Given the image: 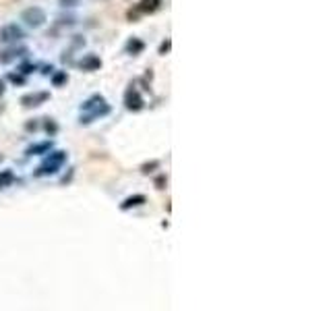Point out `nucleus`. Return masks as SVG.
I'll use <instances>...</instances> for the list:
<instances>
[{"label": "nucleus", "mask_w": 331, "mask_h": 311, "mask_svg": "<svg viewBox=\"0 0 331 311\" xmlns=\"http://www.w3.org/2000/svg\"><path fill=\"white\" fill-rule=\"evenodd\" d=\"M112 112V108L106 102V98L102 94H91L85 102L81 104V116H79V123L81 125H91L93 120L104 118Z\"/></svg>", "instance_id": "nucleus-1"}, {"label": "nucleus", "mask_w": 331, "mask_h": 311, "mask_svg": "<svg viewBox=\"0 0 331 311\" xmlns=\"http://www.w3.org/2000/svg\"><path fill=\"white\" fill-rule=\"evenodd\" d=\"M66 160H68V154L64 152V149H50V152L44 156V162L39 164L35 168V176H52L56 174L60 168H62L66 164Z\"/></svg>", "instance_id": "nucleus-2"}, {"label": "nucleus", "mask_w": 331, "mask_h": 311, "mask_svg": "<svg viewBox=\"0 0 331 311\" xmlns=\"http://www.w3.org/2000/svg\"><path fill=\"white\" fill-rule=\"evenodd\" d=\"M21 21L27 27H31V29H39L42 25H46L48 15H46V11L42 6H29L21 13Z\"/></svg>", "instance_id": "nucleus-3"}, {"label": "nucleus", "mask_w": 331, "mask_h": 311, "mask_svg": "<svg viewBox=\"0 0 331 311\" xmlns=\"http://www.w3.org/2000/svg\"><path fill=\"white\" fill-rule=\"evenodd\" d=\"M124 108L128 112H141L145 108V98L139 92V87L135 83H130L124 92Z\"/></svg>", "instance_id": "nucleus-4"}, {"label": "nucleus", "mask_w": 331, "mask_h": 311, "mask_svg": "<svg viewBox=\"0 0 331 311\" xmlns=\"http://www.w3.org/2000/svg\"><path fill=\"white\" fill-rule=\"evenodd\" d=\"M25 37V32L17 23H6L0 27V44H17Z\"/></svg>", "instance_id": "nucleus-5"}, {"label": "nucleus", "mask_w": 331, "mask_h": 311, "mask_svg": "<svg viewBox=\"0 0 331 311\" xmlns=\"http://www.w3.org/2000/svg\"><path fill=\"white\" fill-rule=\"evenodd\" d=\"M50 100V92H29L25 96H21V106L23 108H37L46 104Z\"/></svg>", "instance_id": "nucleus-6"}, {"label": "nucleus", "mask_w": 331, "mask_h": 311, "mask_svg": "<svg viewBox=\"0 0 331 311\" xmlns=\"http://www.w3.org/2000/svg\"><path fill=\"white\" fill-rule=\"evenodd\" d=\"M81 71H85V73H95V71H99L102 69V58H99L97 54H85L83 58H79L77 63H75Z\"/></svg>", "instance_id": "nucleus-7"}, {"label": "nucleus", "mask_w": 331, "mask_h": 311, "mask_svg": "<svg viewBox=\"0 0 331 311\" xmlns=\"http://www.w3.org/2000/svg\"><path fill=\"white\" fill-rule=\"evenodd\" d=\"M29 52L27 48H23V46H13V48H6V50H2L0 52V63H13V60H17V58H21V56H25Z\"/></svg>", "instance_id": "nucleus-8"}, {"label": "nucleus", "mask_w": 331, "mask_h": 311, "mask_svg": "<svg viewBox=\"0 0 331 311\" xmlns=\"http://www.w3.org/2000/svg\"><path fill=\"white\" fill-rule=\"evenodd\" d=\"M124 52L130 54V56H139V54H143L145 52V42L141 37H128L126 39V44H124Z\"/></svg>", "instance_id": "nucleus-9"}, {"label": "nucleus", "mask_w": 331, "mask_h": 311, "mask_svg": "<svg viewBox=\"0 0 331 311\" xmlns=\"http://www.w3.org/2000/svg\"><path fill=\"white\" fill-rule=\"evenodd\" d=\"M147 204V197L143 195V193H135V195H130V197H126L122 204H120V209L122 212H128V209H133V207H141V206H145Z\"/></svg>", "instance_id": "nucleus-10"}, {"label": "nucleus", "mask_w": 331, "mask_h": 311, "mask_svg": "<svg viewBox=\"0 0 331 311\" xmlns=\"http://www.w3.org/2000/svg\"><path fill=\"white\" fill-rule=\"evenodd\" d=\"M52 147H54V143L50 141V139H46V141H37V143H33V145H29V147L25 149V154H27V156H46Z\"/></svg>", "instance_id": "nucleus-11"}, {"label": "nucleus", "mask_w": 331, "mask_h": 311, "mask_svg": "<svg viewBox=\"0 0 331 311\" xmlns=\"http://www.w3.org/2000/svg\"><path fill=\"white\" fill-rule=\"evenodd\" d=\"M162 2H164V0H141V2H139L135 8L141 15H153L155 11L162 8Z\"/></svg>", "instance_id": "nucleus-12"}, {"label": "nucleus", "mask_w": 331, "mask_h": 311, "mask_svg": "<svg viewBox=\"0 0 331 311\" xmlns=\"http://www.w3.org/2000/svg\"><path fill=\"white\" fill-rule=\"evenodd\" d=\"M39 129H44V131L50 135V137H54L58 131H60V127H58V123L54 118H50V116H46V118H42V123H39Z\"/></svg>", "instance_id": "nucleus-13"}, {"label": "nucleus", "mask_w": 331, "mask_h": 311, "mask_svg": "<svg viewBox=\"0 0 331 311\" xmlns=\"http://www.w3.org/2000/svg\"><path fill=\"white\" fill-rule=\"evenodd\" d=\"M15 183V173L11 168H6V170H0V189H6V187H11Z\"/></svg>", "instance_id": "nucleus-14"}, {"label": "nucleus", "mask_w": 331, "mask_h": 311, "mask_svg": "<svg viewBox=\"0 0 331 311\" xmlns=\"http://www.w3.org/2000/svg\"><path fill=\"white\" fill-rule=\"evenodd\" d=\"M50 79H52V85L54 87H62V85L68 83V73L66 71H52Z\"/></svg>", "instance_id": "nucleus-15"}, {"label": "nucleus", "mask_w": 331, "mask_h": 311, "mask_svg": "<svg viewBox=\"0 0 331 311\" xmlns=\"http://www.w3.org/2000/svg\"><path fill=\"white\" fill-rule=\"evenodd\" d=\"M162 166V162H159V160H149V162H145V164H141V174H153L155 170Z\"/></svg>", "instance_id": "nucleus-16"}, {"label": "nucleus", "mask_w": 331, "mask_h": 311, "mask_svg": "<svg viewBox=\"0 0 331 311\" xmlns=\"http://www.w3.org/2000/svg\"><path fill=\"white\" fill-rule=\"evenodd\" d=\"M8 81L15 83V85H25L27 83V75H23L21 71H17V73H8Z\"/></svg>", "instance_id": "nucleus-17"}, {"label": "nucleus", "mask_w": 331, "mask_h": 311, "mask_svg": "<svg viewBox=\"0 0 331 311\" xmlns=\"http://www.w3.org/2000/svg\"><path fill=\"white\" fill-rule=\"evenodd\" d=\"M170 50H172V39H170V37H166V39H164V42H162V44H159V48H157V54H162V56H166V54L170 52Z\"/></svg>", "instance_id": "nucleus-18"}, {"label": "nucleus", "mask_w": 331, "mask_h": 311, "mask_svg": "<svg viewBox=\"0 0 331 311\" xmlns=\"http://www.w3.org/2000/svg\"><path fill=\"white\" fill-rule=\"evenodd\" d=\"M153 185H155V189H159V191H164V189H166V185H168V176H166V174H159V176H155Z\"/></svg>", "instance_id": "nucleus-19"}, {"label": "nucleus", "mask_w": 331, "mask_h": 311, "mask_svg": "<svg viewBox=\"0 0 331 311\" xmlns=\"http://www.w3.org/2000/svg\"><path fill=\"white\" fill-rule=\"evenodd\" d=\"M25 131H27V133H35V131H39V120H37V118L27 120V123H25Z\"/></svg>", "instance_id": "nucleus-20"}, {"label": "nucleus", "mask_w": 331, "mask_h": 311, "mask_svg": "<svg viewBox=\"0 0 331 311\" xmlns=\"http://www.w3.org/2000/svg\"><path fill=\"white\" fill-rule=\"evenodd\" d=\"M37 69V65H31V63H25V65H21V69H19V71H21L23 75H29V73H33Z\"/></svg>", "instance_id": "nucleus-21"}, {"label": "nucleus", "mask_w": 331, "mask_h": 311, "mask_svg": "<svg viewBox=\"0 0 331 311\" xmlns=\"http://www.w3.org/2000/svg\"><path fill=\"white\" fill-rule=\"evenodd\" d=\"M79 4V0H60V6H77Z\"/></svg>", "instance_id": "nucleus-22"}, {"label": "nucleus", "mask_w": 331, "mask_h": 311, "mask_svg": "<svg viewBox=\"0 0 331 311\" xmlns=\"http://www.w3.org/2000/svg\"><path fill=\"white\" fill-rule=\"evenodd\" d=\"M52 71H54V67L50 65V67H44V71H42V73H44V75H52Z\"/></svg>", "instance_id": "nucleus-23"}, {"label": "nucleus", "mask_w": 331, "mask_h": 311, "mask_svg": "<svg viewBox=\"0 0 331 311\" xmlns=\"http://www.w3.org/2000/svg\"><path fill=\"white\" fill-rule=\"evenodd\" d=\"M6 92V85H4V79H0V96Z\"/></svg>", "instance_id": "nucleus-24"}, {"label": "nucleus", "mask_w": 331, "mask_h": 311, "mask_svg": "<svg viewBox=\"0 0 331 311\" xmlns=\"http://www.w3.org/2000/svg\"><path fill=\"white\" fill-rule=\"evenodd\" d=\"M2 160H4V156H2V154H0V162H2Z\"/></svg>", "instance_id": "nucleus-25"}]
</instances>
